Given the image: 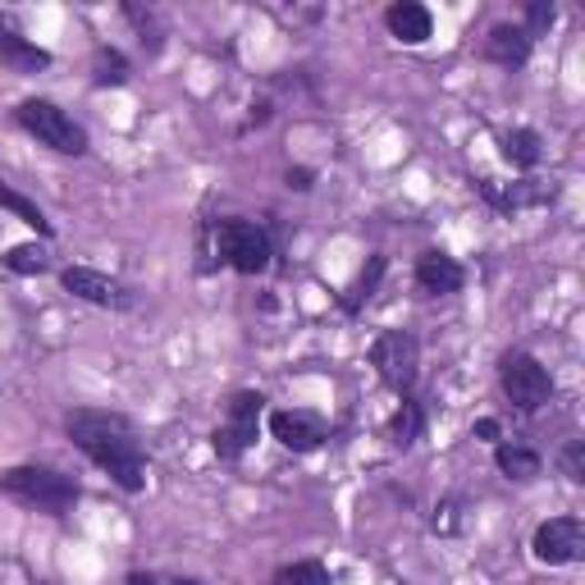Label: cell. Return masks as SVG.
<instances>
[{
    "label": "cell",
    "instance_id": "6da1fadb",
    "mask_svg": "<svg viewBox=\"0 0 585 585\" xmlns=\"http://www.w3.org/2000/svg\"><path fill=\"white\" fill-rule=\"evenodd\" d=\"M64 431L97 466H105L120 490L138 494L147 485V462H142V448L133 440V425L124 416H114V412H69Z\"/></svg>",
    "mask_w": 585,
    "mask_h": 585
},
{
    "label": "cell",
    "instance_id": "7a4b0ae2",
    "mask_svg": "<svg viewBox=\"0 0 585 585\" xmlns=\"http://www.w3.org/2000/svg\"><path fill=\"white\" fill-rule=\"evenodd\" d=\"M14 120H19L37 142H42V147H51V151H60V155H83V151H88V129L73 124L56 101L32 97V101H23V105L14 110Z\"/></svg>",
    "mask_w": 585,
    "mask_h": 585
},
{
    "label": "cell",
    "instance_id": "3957f363",
    "mask_svg": "<svg viewBox=\"0 0 585 585\" xmlns=\"http://www.w3.org/2000/svg\"><path fill=\"white\" fill-rule=\"evenodd\" d=\"M0 490L23 503H37V508H51V513H64L78 503L73 476H60L51 466H10V472L0 476Z\"/></svg>",
    "mask_w": 585,
    "mask_h": 585
},
{
    "label": "cell",
    "instance_id": "277c9868",
    "mask_svg": "<svg viewBox=\"0 0 585 585\" xmlns=\"http://www.w3.org/2000/svg\"><path fill=\"white\" fill-rule=\"evenodd\" d=\"M215 248L239 275H261V270L270 265V233L252 220H220L215 224Z\"/></svg>",
    "mask_w": 585,
    "mask_h": 585
},
{
    "label": "cell",
    "instance_id": "5b68a950",
    "mask_svg": "<svg viewBox=\"0 0 585 585\" xmlns=\"http://www.w3.org/2000/svg\"><path fill=\"white\" fill-rule=\"evenodd\" d=\"M498 384L522 412H539L544 403L554 399V375L544 371L531 353H508V357H503L498 362Z\"/></svg>",
    "mask_w": 585,
    "mask_h": 585
},
{
    "label": "cell",
    "instance_id": "8992f818",
    "mask_svg": "<svg viewBox=\"0 0 585 585\" xmlns=\"http://www.w3.org/2000/svg\"><path fill=\"white\" fill-rule=\"evenodd\" d=\"M371 362H375V371L389 389L407 394V389L416 384V339L403 334V330H384L371 347Z\"/></svg>",
    "mask_w": 585,
    "mask_h": 585
},
{
    "label": "cell",
    "instance_id": "52a82bcc",
    "mask_svg": "<svg viewBox=\"0 0 585 585\" xmlns=\"http://www.w3.org/2000/svg\"><path fill=\"white\" fill-rule=\"evenodd\" d=\"M531 549L539 563H549V567H567V563H581L585 554V522L581 517H554V522H544L531 539Z\"/></svg>",
    "mask_w": 585,
    "mask_h": 585
},
{
    "label": "cell",
    "instance_id": "ba28073f",
    "mask_svg": "<svg viewBox=\"0 0 585 585\" xmlns=\"http://www.w3.org/2000/svg\"><path fill=\"white\" fill-rule=\"evenodd\" d=\"M261 394H233L229 403V425L215 431V453L220 457H239L256 440V421H261Z\"/></svg>",
    "mask_w": 585,
    "mask_h": 585
},
{
    "label": "cell",
    "instance_id": "9c48e42d",
    "mask_svg": "<svg viewBox=\"0 0 585 585\" xmlns=\"http://www.w3.org/2000/svg\"><path fill=\"white\" fill-rule=\"evenodd\" d=\"M64 289L73 293V297H83V302H92V306H129L133 297H129V289L120 284V280H110V275H101V270H88V265H69L64 270Z\"/></svg>",
    "mask_w": 585,
    "mask_h": 585
},
{
    "label": "cell",
    "instance_id": "30bf717a",
    "mask_svg": "<svg viewBox=\"0 0 585 585\" xmlns=\"http://www.w3.org/2000/svg\"><path fill=\"white\" fill-rule=\"evenodd\" d=\"M270 435L293 453H311V448L325 444V421L311 416V412H275L270 416Z\"/></svg>",
    "mask_w": 585,
    "mask_h": 585
},
{
    "label": "cell",
    "instance_id": "8fae6325",
    "mask_svg": "<svg viewBox=\"0 0 585 585\" xmlns=\"http://www.w3.org/2000/svg\"><path fill=\"white\" fill-rule=\"evenodd\" d=\"M462 280H466L462 265H457L453 256H444V252H425V256L416 261V284H421V293H431V297L457 293Z\"/></svg>",
    "mask_w": 585,
    "mask_h": 585
},
{
    "label": "cell",
    "instance_id": "7c38bea8",
    "mask_svg": "<svg viewBox=\"0 0 585 585\" xmlns=\"http://www.w3.org/2000/svg\"><path fill=\"white\" fill-rule=\"evenodd\" d=\"M384 23H389V32H394L399 42H407V47H421L425 37H431V28H435L431 10L416 6V0H399V6H389Z\"/></svg>",
    "mask_w": 585,
    "mask_h": 585
},
{
    "label": "cell",
    "instance_id": "4fadbf2b",
    "mask_svg": "<svg viewBox=\"0 0 585 585\" xmlns=\"http://www.w3.org/2000/svg\"><path fill=\"white\" fill-rule=\"evenodd\" d=\"M485 56L498 60V64H526L531 56V32L526 28H513V23H498L485 42Z\"/></svg>",
    "mask_w": 585,
    "mask_h": 585
},
{
    "label": "cell",
    "instance_id": "5bb4252c",
    "mask_svg": "<svg viewBox=\"0 0 585 585\" xmlns=\"http://www.w3.org/2000/svg\"><path fill=\"white\" fill-rule=\"evenodd\" d=\"M494 462H498V472L508 481H535L539 476V453H531L522 444H498Z\"/></svg>",
    "mask_w": 585,
    "mask_h": 585
},
{
    "label": "cell",
    "instance_id": "9a60e30c",
    "mask_svg": "<svg viewBox=\"0 0 585 585\" xmlns=\"http://www.w3.org/2000/svg\"><path fill=\"white\" fill-rule=\"evenodd\" d=\"M0 60H10V64H19V69H47V64H51V56H47V51L28 47L23 37H14L10 28L0 32Z\"/></svg>",
    "mask_w": 585,
    "mask_h": 585
},
{
    "label": "cell",
    "instance_id": "2e32d148",
    "mask_svg": "<svg viewBox=\"0 0 585 585\" xmlns=\"http://www.w3.org/2000/svg\"><path fill=\"white\" fill-rule=\"evenodd\" d=\"M0 206H6V211H14L28 229H37V233H42V239H47V233H51V220L42 215V211H37L28 198H19V192L14 188H6V183H0Z\"/></svg>",
    "mask_w": 585,
    "mask_h": 585
},
{
    "label": "cell",
    "instance_id": "e0dca14e",
    "mask_svg": "<svg viewBox=\"0 0 585 585\" xmlns=\"http://www.w3.org/2000/svg\"><path fill=\"white\" fill-rule=\"evenodd\" d=\"M503 155H508L513 165L531 170V165H539V138H535L531 129H517V133L503 138Z\"/></svg>",
    "mask_w": 585,
    "mask_h": 585
},
{
    "label": "cell",
    "instance_id": "ac0fdd59",
    "mask_svg": "<svg viewBox=\"0 0 585 585\" xmlns=\"http://www.w3.org/2000/svg\"><path fill=\"white\" fill-rule=\"evenodd\" d=\"M275 585H330V572H325V563H316V558H302V563L280 567Z\"/></svg>",
    "mask_w": 585,
    "mask_h": 585
},
{
    "label": "cell",
    "instance_id": "d6986e66",
    "mask_svg": "<svg viewBox=\"0 0 585 585\" xmlns=\"http://www.w3.org/2000/svg\"><path fill=\"white\" fill-rule=\"evenodd\" d=\"M380 275H384V256H371V265L362 270V275H357V284L353 289H347V297H343V306L347 311H357L371 293H375V284H380Z\"/></svg>",
    "mask_w": 585,
    "mask_h": 585
},
{
    "label": "cell",
    "instance_id": "ffe728a7",
    "mask_svg": "<svg viewBox=\"0 0 585 585\" xmlns=\"http://www.w3.org/2000/svg\"><path fill=\"white\" fill-rule=\"evenodd\" d=\"M97 83L101 88H124L129 83V64L120 51H101L97 56Z\"/></svg>",
    "mask_w": 585,
    "mask_h": 585
},
{
    "label": "cell",
    "instance_id": "44dd1931",
    "mask_svg": "<svg viewBox=\"0 0 585 585\" xmlns=\"http://www.w3.org/2000/svg\"><path fill=\"white\" fill-rule=\"evenodd\" d=\"M416 431H421V412H416L412 403H403V407L394 412V421H389V440H394L399 448H407V444L416 440Z\"/></svg>",
    "mask_w": 585,
    "mask_h": 585
},
{
    "label": "cell",
    "instance_id": "7402d4cb",
    "mask_svg": "<svg viewBox=\"0 0 585 585\" xmlns=\"http://www.w3.org/2000/svg\"><path fill=\"white\" fill-rule=\"evenodd\" d=\"M6 265L14 270V275H42V270H47V252L32 248V243H23V248H10Z\"/></svg>",
    "mask_w": 585,
    "mask_h": 585
},
{
    "label": "cell",
    "instance_id": "603a6c76",
    "mask_svg": "<svg viewBox=\"0 0 585 585\" xmlns=\"http://www.w3.org/2000/svg\"><path fill=\"white\" fill-rule=\"evenodd\" d=\"M563 472H567V481H585V440H572L567 448H563Z\"/></svg>",
    "mask_w": 585,
    "mask_h": 585
},
{
    "label": "cell",
    "instance_id": "cb8c5ba5",
    "mask_svg": "<svg viewBox=\"0 0 585 585\" xmlns=\"http://www.w3.org/2000/svg\"><path fill=\"white\" fill-rule=\"evenodd\" d=\"M554 23V6H544V0H535L531 6V28L539 32V28H549Z\"/></svg>",
    "mask_w": 585,
    "mask_h": 585
},
{
    "label": "cell",
    "instance_id": "d4e9b609",
    "mask_svg": "<svg viewBox=\"0 0 585 585\" xmlns=\"http://www.w3.org/2000/svg\"><path fill=\"white\" fill-rule=\"evenodd\" d=\"M453 513H457V503H444L440 517H435V531H453V526H457V517H453Z\"/></svg>",
    "mask_w": 585,
    "mask_h": 585
},
{
    "label": "cell",
    "instance_id": "484cf974",
    "mask_svg": "<svg viewBox=\"0 0 585 585\" xmlns=\"http://www.w3.org/2000/svg\"><path fill=\"white\" fill-rule=\"evenodd\" d=\"M289 188L306 192V188H311V170H289Z\"/></svg>",
    "mask_w": 585,
    "mask_h": 585
},
{
    "label": "cell",
    "instance_id": "4316f807",
    "mask_svg": "<svg viewBox=\"0 0 585 585\" xmlns=\"http://www.w3.org/2000/svg\"><path fill=\"white\" fill-rule=\"evenodd\" d=\"M129 585H198V581H155V576H133Z\"/></svg>",
    "mask_w": 585,
    "mask_h": 585
},
{
    "label": "cell",
    "instance_id": "83f0119b",
    "mask_svg": "<svg viewBox=\"0 0 585 585\" xmlns=\"http://www.w3.org/2000/svg\"><path fill=\"white\" fill-rule=\"evenodd\" d=\"M476 435H481V440H498V421H481Z\"/></svg>",
    "mask_w": 585,
    "mask_h": 585
},
{
    "label": "cell",
    "instance_id": "f1b7e54d",
    "mask_svg": "<svg viewBox=\"0 0 585 585\" xmlns=\"http://www.w3.org/2000/svg\"><path fill=\"white\" fill-rule=\"evenodd\" d=\"M0 32H6V23H0Z\"/></svg>",
    "mask_w": 585,
    "mask_h": 585
}]
</instances>
